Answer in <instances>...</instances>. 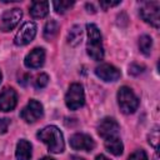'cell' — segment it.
Wrapping results in <instances>:
<instances>
[{"mask_svg": "<svg viewBox=\"0 0 160 160\" xmlns=\"http://www.w3.org/2000/svg\"><path fill=\"white\" fill-rule=\"evenodd\" d=\"M71 160H86V159L80 158V156H78V155H71Z\"/></svg>", "mask_w": 160, "mask_h": 160, "instance_id": "cell-29", "label": "cell"}, {"mask_svg": "<svg viewBox=\"0 0 160 160\" xmlns=\"http://www.w3.org/2000/svg\"><path fill=\"white\" fill-rule=\"evenodd\" d=\"M118 104L124 114H132L139 108V99L128 86H121L118 91Z\"/></svg>", "mask_w": 160, "mask_h": 160, "instance_id": "cell-3", "label": "cell"}, {"mask_svg": "<svg viewBox=\"0 0 160 160\" xmlns=\"http://www.w3.org/2000/svg\"><path fill=\"white\" fill-rule=\"evenodd\" d=\"M59 29H60V26H59V22L56 20L48 21L46 25H45V28H44V39L45 40H49V41L52 40L58 35Z\"/></svg>", "mask_w": 160, "mask_h": 160, "instance_id": "cell-18", "label": "cell"}, {"mask_svg": "<svg viewBox=\"0 0 160 160\" xmlns=\"http://www.w3.org/2000/svg\"><path fill=\"white\" fill-rule=\"evenodd\" d=\"M95 74L98 78H100L104 81H116L120 79L121 72L120 70L111 65V64H100L99 66L95 68Z\"/></svg>", "mask_w": 160, "mask_h": 160, "instance_id": "cell-11", "label": "cell"}, {"mask_svg": "<svg viewBox=\"0 0 160 160\" xmlns=\"http://www.w3.org/2000/svg\"><path fill=\"white\" fill-rule=\"evenodd\" d=\"M119 4H120V1H105V0L100 1V6H101L104 10H108L109 8L116 6V5H119Z\"/></svg>", "mask_w": 160, "mask_h": 160, "instance_id": "cell-26", "label": "cell"}, {"mask_svg": "<svg viewBox=\"0 0 160 160\" xmlns=\"http://www.w3.org/2000/svg\"><path fill=\"white\" fill-rule=\"evenodd\" d=\"M86 31H88V44H86L88 55L95 61L102 60L104 48H102L101 32H100L99 28L95 24H88L86 25Z\"/></svg>", "mask_w": 160, "mask_h": 160, "instance_id": "cell-2", "label": "cell"}, {"mask_svg": "<svg viewBox=\"0 0 160 160\" xmlns=\"http://www.w3.org/2000/svg\"><path fill=\"white\" fill-rule=\"evenodd\" d=\"M70 146L74 150H84V151H91L95 148V142L92 138L84 132H76L70 136Z\"/></svg>", "mask_w": 160, "mask_h": 160, "instance_id": "cell-9", "label": "cell"}, {"mask_svg": "<svg viewBox=\"0 0 160 160\" xmlns=\"http://www.w3.org/2000/svg\"><path fill=\"white\" fill-rule=\"evenodd\" d=\"M15 156H16V160H30L31 159V144L25 139H20L16 144Z\"/></svg>", "mask_w": 160, "mask_h": 160, "instance_id": "cell-14", "label": "cell"}, {"mask_svg": "<svg viewBox=\"0 0 160 160\" xmlns=\"http://www.w3.org/2000/svg\"><path fill=\"white\" fill-rule=\"evenodd\" d=\"M144 69H145V68H144L142 65H139V64H131V65L129 66V74L136 76V75L141 74V72L144 71Z\"/></svg>", "mask_w": 160, "mask_h": 160, "instance_id": "cell-24", "label": "cell"}, {"mask_svg": "<svg viewBox=\"0 0 160 160\" xmlns=\"http://www.w3.org/2000/svg\"><path fill=\"white\" fill-rule=\"evenodd\" d=\"M119 130H120V126L118 121L112 118H104L98 125V134L104 140L111 136H118Z\"/></svg>", "mask_w": 160, "mask_h": 160, "instance_id": "cell-10", "label": "cell"}, {"mask_svg": "<svg viewBox=\"0 0 160 160\" xmlns=\"http://www.w3.org/2000/svg\"><path fill=\"white\" fill-rule=\"evenodd\" d=\"M29 11H30V15L35 19L45 18L49 12V2L48 1H32Z\"/></svg>", "mask_w": 160, "mask_h": 160, "instance_id": "cell-15", "label": "cell"}, {"mask_svg": "<svg viewBox=\"0 0 160 160\" xmlns=\"http://www.w3.org/2000/svg\"><path fill=\"white\" fill-rule=\"evenodd\" d=\"M149 144L156 150L158 149V144H159V128L155 126L150 134H149Z\"/></svg>", "mask_w": 160, "mask_h": 160, "instance_id": "cell-22", "label": "cell"}, {"mask_svg": "<svg viewBox=\"0 0 160 160\" xmlns=\"http://www.w3.org/2000/svg\"><path fill=\"white\" fill-rule=\"evenodd\" d=\"M128 160H149V158H148L146 152L140 149V150L134 151V152L128 158Z\"/></svg>", "mask_w": 160, "mask_h": 160, "instance_id": "cell-23", "label": "cell"}, {"mask_svg": "<svg viewBox=\"0 0 160 160\" xmlns=\"http://www.w3.org/2000/svg\"><path fill=\"white\" fill-rule=\"evenodd\" d=\"M74 5V1H69V0H60V1H54L52 2V6H54V10L58 12V14H64L68 10H70V8Z\"/></svg>", "mask_w": 160, "mask_h": 160, "instance_id": "cell-20", "label": "cell"}, {"mask_svg": "<svg viewBox=\"0 0 160 160\" xmlns=\"http://www.w3.org/2000/svg\"><path fill=\"white\" fill-rule=\"evenodd\" d=\"M85 102V94L84 88L79 82H74L69 86L68 92L65 95V104L70 110L80 109Z\"/></svg>", "mask_w": 160, "mask_h": 160, "instance_id": "cell-5", "label": "cell"}, {"mask_svg": "<svg viewBox=\"0 0 160 160\" xmlns=\"http://www.w3.org/2000/svg\"><path fill=\"white\" fill-rule=\"evenodd\" d=\"M104 144H105L106 150L109 152H111L112 155H115V156L121 155L122 151H124V145H122V142H121V140H120L119 136L108 138V139H105V142Z\"/></svg>", "mask_w": 160, "mask_h": 160, "instance_id": "cell-16", "label": "cell"}, {"mask_svg": "<svg viewBox=\"0 0 160 160\" xmlns=\"http://www.w3.org/2000/svg\"><path fill=\"white\" fill-rule=\"evenodd\" d=\"M22 18V11L19 8H14L10 10H6L0 20V30L4 32L11 31L20 21V19Z\"/></svg>", "mask_w": 160, "mask_h": 160, "instance_id": "cell-7", "label": "cell"}, {"mask_svg": "<svg viewBox=\"0 0 160 160\" xmlns=\"http://www.w3.org/2000/svg\"><path fill=\"white\" fill-rule=\"evenodd\" d=\"M40 160H54L52 158H49V156H45V158H42V159H40Z\"/></svg>", "mask_w": 160, "mask_h": 160, "instance_id": "cell-31", "label": "cell"}, {"mask_svg": "<svg viewBox=\"0 0 160 160\" xmlns=\"http://www.w3.org/2000/svg\"><path fill=\"white\" fill-rule=\"evenodd\" d=\"M18 104V94L12 88H4L0 92V111H11Z\"/></svg>", "mask_w": 160, "mask_h": 160, "instance_id": "cell-12", "label": "cell"}, {"mask_svg": "<svg viewBox=\"0 0 160 160\" xmlns=\"http://www.w3.org/2000/svg\"><path fill=\"white\" fill-rule=\"evenodd\" d=\"M141 19L152 25L154 28L160 26V2L159 1H142L140 4Z\"/></svg>", "mask_w": 160, "mask_h": 160, "instance_id": "cell-4", "label": "cell"}, {"mask_svg": "<svg viewBox=\"0 0 160 160\" xmlns=\"http://www.w3.org/2000/svg\"><path fill=\"white\" fill-rule=\"evenodd\" d=\"M1 78H2V76H1V71H0V82H1Z\"/></svg>", "mask_w": 160, "mask_h": 160, "instance_id": "cell-32", "label": "cell"}, {"mask_svg": "<svg viewBox=\"0 0 160 160\" xmlns=\"http://www.w3.org/2000/svg\"><path fill=\"white\" fill-rule=\"evenodd\" d=\"M85 6H86V9H88V12H95V10H94V6H92L91 4H86Z\"/></svg>", "mask_w": 160, "mask_h": 160, "instance_id": "cell-27", "label": "cell"}, {"mask_svg": "<svg viewBox=\"0 0 160 160\" xmlns=\"http://www.w3.org/2000/svg\"><path fill=\"white\" fill-rule=\"evenodd\" d=\"M48 82H49V76H48V74L41 72V74H39V75L35 78V80H34V88H35V89H42V88H45V86L48 85Z\"/></svg>", "mask_w": 160, "mask_h": 160, "instance_id": "cell-21", "label": "cell"}, {"mask_svg": "<svg viewBox=\"0 0 160 160\" xmlns=\"http://www.w3.org/2000/svg\"><path fill=\"white\" fill-rule=\"evenodd\" d=\"M81 39H82L81 26L80 25H74L68 32V42L71 46H76V45H79L81 42Z\"/></svg>", "mask_w": 160, "mask_h": 160, "instance_id": "cell-17", "label": "cell"}, {"mask_svg": "<svg viewBox=\"0 0 160 160\" xmlns=\"http://www.w3.org/2000/svg\"><path fill=\"white\" fill-rule=\"evenodd\" d=\"M9 125H10V120L8 118H1L0 119V135L5 134L8 131Z\"/></svg>", "mask_w": 160, "mask_h": 160, "instance_id": "cell-25", "label": "cell"}, {"mask_svg": "<svg viewBox=\"0 0 160 160\" xmlns=\"http://www.w3.org/2000/svg\"><path fill=\"white\" fill-rule=\"evenodd\" d=\"M42 114H44L42 105L35 99H30L26 106L20 111V116L25 122H35L42 116Z\"/></svg>", "mask_w": 160, "mask_h": 160, "instance_id": "cell-6", "label": "cell"}, {"mask_svg": "<svg viewBox=\"0 0 160 160\" xmlns=\"http://www.w3.org/2000/svg\"><path fill=\"white\" fill-rule=\"evenodd\" d=\"M154 160H159V158H158V149H156V151H155V155H154Z\"/></svg>", "mask_w": 160, "mask_h": 160, "instance_id": "cell-30", "label": "cell"}, {"mask_svg": "<svg viewBox=\"0 0 160 160\" xmlns=\"http://www.w3.org/2000/svg\"><path fill=\"white\" fill-rule=\"evenodd\" d=\"M139 49L144 55H150L152 49V39L149 35H142L139 39Z\"/></svg>", "mask_w": 160, "mask_h": 160, "instance_id": "cell-19", "label": "cell"}, {"mask_svg": "<svg viewBox=\"0 0 160 160\" xmlns=\"http://www.w3.org/2000/svg\"><path fill=\"white\" fill-rule=\"evenodd\" d=\"M95 160H110V159H109V158H106L105 155L100 154V155H98V156H96V159H95Z\"/></svg>", "mask_w": 160, "mask_h": 160, "instance_id": "cell-28", "label": "cell"}, {"mask_svg": "<svg viewBox=\"0 0 160 160\" xmlns=\"http://www.w3.org/2000/svg\"><path fill=\"white\" fill-rule=\"evenodd\" d=\"M36 35V25L35 22L32 21H28L25 22L20 30L16 32L15 35V39H14V42L15 45L18 46H24V45H28L29 42H31L34 40Z\"/></svg>", "mask_w": 160, "mask_h": 160, "instance_id": "cell-8", "label": "cell"}, {"mask_svg": "<svg viewBox=\"0 0 160 160\" xmlns=\"http://www.w3.org/2000/svg\"><path fill=\"white\" fill-rule=\"evenodd\" d=\"M36 136L39 140H41L44 144H46L50 152L59 154V152L64 151V148H65L64 136L58 126H55V125L45 126L36 134Z\"/></svg>", "mask_w": 160, "mask_h": 160, "instance_id": "cell-1", "label": "cell"}, {"mask_svg": "<svg viewBox=\"0 0 160 160\" xmlns=\"http://www.w3.org/2000/svg\"><path fill=\"white\" fill-rule=\"evenodd\" d=\"M45 62V50L42 48H35L32 49L24 60V64L29 69H38L42 66Z\"/></svg>", "mask_w": 160, "mask_h": 160, "instance_id": "cell-13", "label": "cell"}]
</instances>
